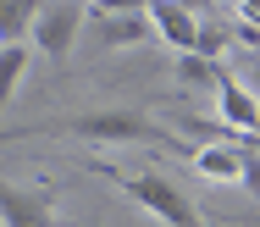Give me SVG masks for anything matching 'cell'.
I'll return each mask as SVG.
<instances>
[{"label":"cell","instance_id":"obj_1","mask_svg":"<svg viewBox=\"0 0 260 227\" xmlns=\"http://www.w3.org/2000/svg\"><path fill=\"white\" fill-rule=\"evenodd\" d=\"M94 172L111 177L133 205H144V211L160 216L166 227H205V216L194 211V200H188L172 177H160V172H116V167H105V161H94Z\"/></svg>","mask_w":260,"mask_h":227},{"label":"cell","instance_id":"obj_2","mask_svg":"<svg viewBox=\"0 0 260 227\" xmlns=\"http://www.w3.org/2000/svg\"><path fill=\"white\" fill-rule=\"evenodd\" d=\"M61 133L72 139H89V144H160V150H194V144H177L166 127H155L144 111H89V116H72L61 122Z\"/></svg>","mask_w":260,"mask_h":227},{"label":"cell","instance_id":"obj_3","mask_svg":"<svg viewBox=\"0 0 260 227\" xmlns=\"http://www.w3.org/2000/svg\"><path fill=\"white\" fill-rule=\"evenodd\" d=\"M78 28H83V0H45V6L34 11V22H28L34 50L50 56V61H67V56H72Z\"/></svg>","mask_w":260,"mask_h":227},{"label":"cell","instance_id":"obj_4","mask_svg":"<svg viewBox=\"0 0 260 227\" xmlns=\"http://www.w3.org/2000/svg\"><path fill=\"white\" fill-rule=\"evenodd\" d=\"M188 161L200 177H216V183H255V144H200L188 150Z\"/></svg>","mask_w":260,"mask_h":227},{"label":"cell","instance_id":"obj_5","mask_svg":"<svg viewBox=\"0 0 260 227\" xmlns=\"http://www.w3.org/2000/svg\"><path fill=\"white\" fill-rule=\"evenodd\" d=\"M0 222H6V227H50L55 222V205H50V194H39V188L0 183Z\"/></svg>","mask_w":260,"mask_h":227},{"label":"cell","instance_id":"obj_6","mask_svg":"<svg viewBox=\"0 0 260 227\" xmlns=\"http://www.w3.org/2000/svg\"><path fill=\"white\" fill-rule=\"evenodd\" d=\"M144 17H150V28H155L172 50H194V39H200V17H194V11H183L177 0H150Z\"/></svg>","mask_w":260,"mask_h":227},{"label":"cell","instance_id":"obj_7","mask_svg":"<svg viewBox=\"0 0 260 227\" xmlns=\"http://www.w3.org/2000/svg\"><path fill=\"white\" fill-rule=\"evenodd\" d=\"M216 106H221V122L227 127H238V133H255L260 127V106H255V94L233 78V72H216Z\"/></svg>","mask_w":260,"mask_h":227},{"label":"cell","instance_id":"obj_8","mask_svg":"<svg viewBox=\"0 0 260 227\" xmlns=\"http://www.w3.org/2000/svg\"><path fill=\"white\" fill-rule=\"evenodd\" d=\"M155 28H150V17L144 11H105L100 22H94V39H100V50H127V45H144Z\"/></svg>","mask_w":260,"mask_h":227},{"label":"cell","instance_id":"obj_9","mask_svg":"<svg viewBox=\"0 0 260 227\" xmlns=\"http://www.w3.org/2000/svg\"><path fill=\"white\" fill-rule=\"evenodd\" d=\"M28 61H34V50H28L22 39H6V45H0V111L11 106V94H17V83H22Z\"/></svg>","mask_w":260,"mask_h":227},{"label":"cell","instance_id":"obj_10","mask_svg":"<svg viewBox=\"0 0 260 227\" xmlns=\"http://www.w3.org/2000/svg\"><path fill=\"white\" fill-rule=\"evenodd\" d=\"M45 0H0V45L6 39H28V22Z\"/></svg>","mask_w":260,"mask_h":227},{"label":"cell","instance_id":"obj_11","mask_svg":"<svg viewBox=\"0 0 260 227\" xmlns=\"http://www.w3.org/2000/svg\"><path fill=\"white\" fill-rule=\"evenodd\" d=\"M216 72H221L216 56H200V50H183V56H177V83H183V89H210Z\"/></svg>","mask_w":260,"mask_h":227},{"label":"cell","instance_id":"obj_12","mask_svg":"<svg viewBox=\"0 0 260 227\" xmlns=\"http://www.w3.org/2000/svg\"><path fill=\"white\" fill-rule=\"evenodd\" d=\"M150 0H94V17H105V11H144Z\"/></svg>","mask_w":260,"mask_h":227}]
</instances>
